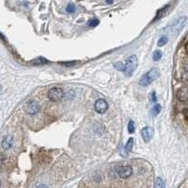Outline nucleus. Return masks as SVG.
Segmentation results:
<instances>
[{
    "label": "nucleus",
    "instance_id": "f257e3e1",
    "mask_svg": "<svg viewBox=\"0 0 188 188\" xmlns=\"http://www.w3.org/2000/svg\"><path fill=\"white\" fill-rule=\"evenodd\" d=\"M160 75V71L157 68H152L151 71H149L147 74L143 75L139 80V85L142 87H147L153 81H155Z\"/></svg>",
    "mask_w": 188,
    "mask_h": 188
},
{
    "label": "nucleus",
    "instance_id": "f03ea898",
    "mask_svg": "<svg viewBox=\"0 0 188 188\" xmlns=\"http://www.w3.org/2000/svg\"><path fill=\"white\" fill-rule=\"evenodd\" d=\"M138 66V60L137 57L133 55V56L129 57L126 60V63L124 64V73L127 76H132L133 74L135 73Z\"/></svg>",
    "mask_w": 188,
    "mask_h": 188
},
{
    "label": "nucleus",
    "instance_id": "7ed1b4c3",
    "mask_svg": "<svg viewBox=\"0 0 188 188\" xmlns=\"http://www.w3.org/2000/svg\"><path fill=\"white\" fill-rule=\"evenodd\" d=\"M116 171H117L118 175L121 179H127L132 176L133 174V168L131 165H119L116 168Z\"/></svg>",
    "mask_w": 188,
    "mask_h": 188
},
{
    "label": "nucleus",
    "instance_id": "20e7f679",
    "mask_svg": "<svg viewBox=\"0 0 188 188\" xmlns=\"http://www.w3.org/2000/svg\"><path fill=\"white\" fill-rule=\"evenodd\" d=\"M64 97V91L61 88L53 87L48 91V98L53 102H58Z\"/></svg>",
    "mask_w": 188,
    "mask_h": 188
},
{
    "label": "nucleus",
    "instance_id": "39448f33",
    "mask_svg": "<svg viewBox=\"0 0 188 188\" xmlns=\"http://www.w3.org/2000/svg\"><path fill=\"white\" fill-rule=\"evenodd\" d=\"M26 112L29 115H36L37 113H39L41 109L40 104L38 103V102H36L35 100H30L26 103Z\"/></svg>",
    "mask_w": 188,
    "mask_h": 188
},
{
    "label": "nucleus",
    "instance_id": "423d86ee",
    "mask_svg": "<svg viewBox=\"0 0 188 188\" xmlns=\"http://www.w3.org/2000/svg\"><path fill=\"white\" fill-rule=\"evenodd\" d=\"M94 108H95L96 112L100 113V114H103V113H106V111L107 110L108 104L106 100H103V99H99V100L96 101L95 104H94Z\"/></svg>",
    "mask_w": 188,
    "mask_h": 188
},
{
    "label": "nucleus",
    "instance_id": "0eeeda50",
    "mask_svg": "<svg viewBox=\"0 0 188 188\" xmlns=\"http://www.w3.org/2000/svg\"><path fill=\"white\" fill-rule=\"evenodd\" d=\"M141 136L143 140H144L146 143L150 142L151 139L152 138L153 136V130L151 128V127H145V128H143L141 131Z\"/></svg>",
    "mask_w": 188,
    "mask_h": 188
},
{
    "label": "nucleus",
    "instance_id": "6e6552de",
    "mask_svg": "<svg viewBox=\"0 0 188 188\" xmlns=\"http://www.w3.org/2000/svg\"><path fill=\"white\" fill-rule=\"evenodd\" d=\"M177 97L181 102H186L188 99V92H187V87H181L177 91Z\"/></svg>",
    "mask_w": 188,
    "mask_h": 188
},
{
    "label": "nucleus",
    "instance_id": "1a4fd4ad",
    "mask_svg": "<svg viewBox=\"0 0 188 188\" xmlns=\"http://www.w3.org/2000/svg\"><path fill=\"white\" fill-rule=\"evenodd\" d=\"M12 143H13V138L12 136H6L2 140V148L4 149V150H9V149H10V147L12 146Z\"/></svg>",
    "mask_w": 188,
    "mask_h": 188
},
{
    "label": "nucleus",
    "instance_id": "9d476101",
    "mask_svg": "<svg viewBox=\"0 0 188 188\" xmlns=\"http://www.w3.org/2000/svg\"><path fill=\"white\" fill-rule=\"evenodd\" d=\"M48 61L44 58H36V59H33L32 61L30 62V64L37 66V65H43V64H45Z\"/></svg>",
    "mask_w": 188,
    "mask_h": 188
},
{
    "label": "nucleus",
    "instance_id": "9b49d317",
    "mask_svg": "<svg viewBox=\"0 0 188 188\" xmlns=\"http://www.w3.org/2000/svg\"><path fill=\"white\" fill-rule=\"evenodd\" d=\"M161 110H162L161 106H160V104H155V106L152 107L151 113H152V116H157L160 112H161Z\"/></svg>",
    "mask_w": 188,
    "mask_h": 188
},
{
    "label": "nucleus",
    "instance_id": "f8f14e48",
    "mask_svg": "<svg viewBox=\"0 0 188 188\" xmlns=\"http://www.w3.org/2000/svg\"><path fill=\"white\" fill-rule=\"evenodd\" d=\"M133 146H134V138L131 137V138H129V140H128V142H127V144H126V147H125L126 151L131 152L133 150Z\"/></svg>",
    "mask_w": 188,
    "mask_h": 188
},
{
    "label": "nucleus",
    "instance_id": "ddd939ff",
    "mask_svg": "<svg viewBox=\"0 0 188 188\" xmlns=\"http://www.w3.org/2000/svg\"><path fill=\"white\" fill-rule=\"evenodd\" d=\"M154 186H155L156 188H161V187H165V184L164 181L161 178H157L155 180V184H154Z\"/></svg>",
    "mask_w": 188,
    "mask_h": 188
},
{
    "label": "nucleus",
    "instance_id": "4468645a",
    "mask_svg": "<svg viewBox=\"0 0 188 188\" xmlns=\"http://www.w3.org/2000/svg\"><path fill=\"white\" fill-rule=\"evenodd\" d=\"M168 37L167 36H162L161 38L159 39V41H158V46H163V45H165V43L168 42Z\"/></svg>",
    "mask_w": 188,
    "mask_h": 188
},
{
    "label": "nucleus",
    "instance_id": "2eb2a0df",
    "mask_svg": "<svg viewBox=\"0 0 188 188\" xmlns=\"http://www.w3.org/2000/svg\"><path fill=\"white\" fill-rule=\"evenodd\" d=\"M162 58V53L161 51H155L153 53V56H152V58L154 61H158V60H160Z\"/></svg>",
    "mask_w": 188,
    "mask_h": 188
},
{
    "label": "nucleus",
    "instance_id": "dca6fc26",
    "mask_svg": "<svg viewBox=\"0 0 188 188\" xmlns=\"http://www.w3.org/2000/svg\"><path fill=\"white\" fill-rule=\"evenodd\" d=\"M136 128H135V123L133 120H130L129 123H128V132L130 133V134H133V133L135 132Z\"/></svg>",
    "mask_w": 188,
    "mask_h": 188
},
{
    "label": "nucleus",
    "instance_id": "f3484780",
    "mask_svg": "<svg viewBox=\"0 0 188 188\" xmlns=\"http://www.w3.org/2000/svg\"><path fill=\"white\" fill-rule=\"evenodd\" d=\"M114 67H115L116 69H117L118 71H124V64L121 63V62H117V63H115V64H114Z\"/></svg>",
    "mask_w": 188,
    "mask_h": 188
},
{
    "label": "nucleus",
    "instance_id": "a211bd4d",
    "mask_svg": "<svg viewBox=\"0 0 188 188\" xmlns=\"http://www.w3.org/2000/svg\"><path fill=\"white\" fill-rule=\"evenodd\" d=\"M66 10H67V12H69V13H73L75 10V6L74 4H69L67 8H66Z\"/></svg>",
    "mask_w": 188,
    "mask_h": 188
},
{
    "label": "nucleus",
    "instance_id": "6ab92c4d",
    "mask_svg": "<svg viewBox=\"0 0 188 188\" xmlns=\"http://www.w3.org/2000/svg\"><path fill=\"white\" fill-rule=\"evenodd\" d=\"M120 155L122 156V157L126 158L127 156H128L129 152H128V151H126V149H125V148H122V147H121V148H120Z\"/></svg>",
    "mask_w": 188,
    "mask_h": 188
},
{
    "label": "nucleus",
    "instance_id": "aec40b11",
    "mask_svg": "<svg viewBox=\"0 0 188 188\" xmlns=\"http://www.w3.org/2000/svg\"><path fill=\"white\" fill-rule=\"evenodd\" d=\"M99 23H100V22H99V20H97V19H92V20H90V22H88V26H91V27H95L96 26L99 25Z\"/></svg>",
    "mask_w": 188,
    "mask_h": 188
},
{
    "label": "nucleus",
    "instance_id": "412c9836",
    "mask_svg": "<svg viewBox=\"0 0 188 188\" xmlns=\"http://www.w3.org/2000/svg\"><path fill=\"white\" fill-rule=\"evenodd\" d=\"M151 101H152V102H153V103L157 101V98H156V94H155V92H154V91H153V92L152 93V99H151Z\"/></svg>",
    "mask_w": 188,
    "mask_h": 188
},
{
    "label": "nucleus",
    "instance_id": "4be33fe9",
    "mask_svg": "<svg viewBox=\"0 0 188 188\" xmlns=\"http://www.w3.org/2000/svg\"><path fill=\"white\" fill-rule=\"evenodd\" d=\"M64 66H66V67H70V66H73L75 64V62H69V63H62Z\"/></svg>",
    "mask_w": 188,
    "mask_h": 188
},
{
    "label": "nucleus",
    "instance_id": "5701e85b",
    "mask_svg": "<svg viewBox=\"0 0 188 188\" xmlns=\"http://www.w3.org/2000/svg\"><path fill=\"white\" fill-rule=\"evenodd\" d=\"M106 1L107 4H112L113 3V0H106Z\"/></svg>",
    "mask_w": 188,
    "mask_h": 188
},
{
    "label": "nucleus",
    "instance_id": "b1692460",
    "mask_svg": "<svg viewBox=\"0 0 188 188\" xmlns=\"http://www.w3.org/2000/svg\"><path fill=\"white\" fill-rule=\"evenodd\" d=\"M3 163V156L0 155V165H1Z\"/></svg>",
    "mask_w": 188,
    "mask_h": 188
},
{
    "label": "nucleus",
    "instance_id": "393cba45",
    "mask_svg": "<svg viewBox=\"0 0 188 188\" xmlns=\"http://www.w3.org/2000/svg\"><path fill=\"white\" fill-rule=\"evenodd\" d=\"M0 185H1V184H0Z\"/></svg>",
    "mask_w": 188,
    "mask_h": 188
}]
</instances>
